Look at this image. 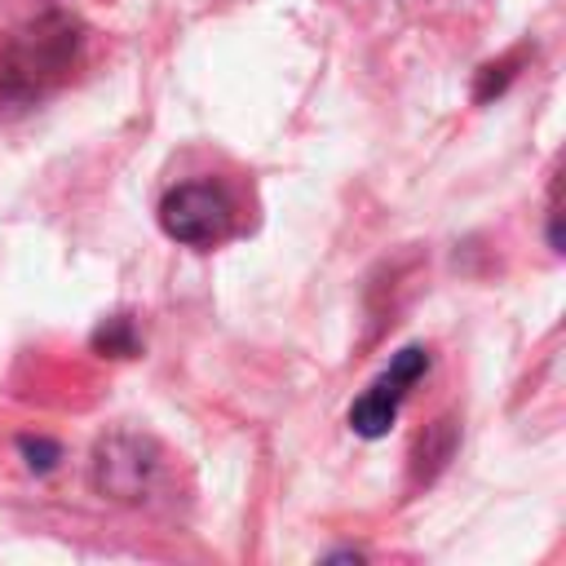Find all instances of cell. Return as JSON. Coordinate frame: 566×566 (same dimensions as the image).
Listing matches in <instances>:
<instances>
[{"mask_svg": "<svg viewBox=\"0 0 566 566\" xmlns=\"http://www.w3.org/2000/svg\"><path fill=\"white\" fill-rule=\"evenodd\" d=\"M80 57V27L62 13H44L9 35L0 49V97L27 102L62 84Z\"/></svg>", "mask_w": 566, "mask_h": 566, "instance_id": "1", "label": "cell"}, {"mask_svg": "<svg viewBox=\"0 0 566 566\" xmlns=\"http://www.w3.org/2000/svg\"><path fill=\"white\" fill-rule=\"evenodd\" d=\"M159 226L172 243L221 248L234 234V203L217 181H181L159 199Z\"/></svg>", "mask_w": 566, "mask_h": 566, "instance_id": "2", "label": "cell"}, {"mask_svg": "<svg viewBox=\"0 0 566 566\" xmlns=\"http://www.w3.org/2000/svg\"><path fill=\"white\" fill-rule=\"evenodd\" d=\"M159 473H164V455L142 433H111L93 451V486L111 500H124V504L146 500Z\"/></svg>", "mask_w": 566, "mask_h": 566, "instance_id": "3", "label": "cell"}, {"mask_svg": "<svg viewBox=\"0 0 566 566\" xmlns=\"http://www.w3.org/2000/svg\"><path fill=\"white\" fill-rule=\"evenodd\" d=\"M424 371H429V349H424V345H402V349L389 358V367L354 398V407H349V429H354L358 438H385V433L394 429V420H398V411H402L411 385H416Z\"/></svg>", "mask_w": 566, "mask_h": 566, "instance_id": "4", "label": "cell"}, {"mask_svg": "<svg viewBox=\"0 0 566 566\" xmlns=\"http://www.w3.org/2000/svg\"><path fill=\"white\" fill-rule=\"evenodd\" d=\"M93 349H102V354H111V358H133V354H137V327H133V318H128V314L106 318V323L93 332Z\"/></svg>", "mask_w": 566, "mask_h": 566, "instance_id": "5", "label": "cell"}, {"mask_svg": "<svg viewBox=\"0 0 566 566\" xmlns=\"http://www.w3.org/2000/svg\"><path fill=\"white\" fill-rule=\"evenodd\" d=\"M18 451H22L27 469H35V473H49V469L62 460V447H57L53 438H31V433H22V438H18Z\"/></svg>", "mask_w": 566, "mask_h": 566, "instance_id": "6", "label": "cell"}]
</instances>
